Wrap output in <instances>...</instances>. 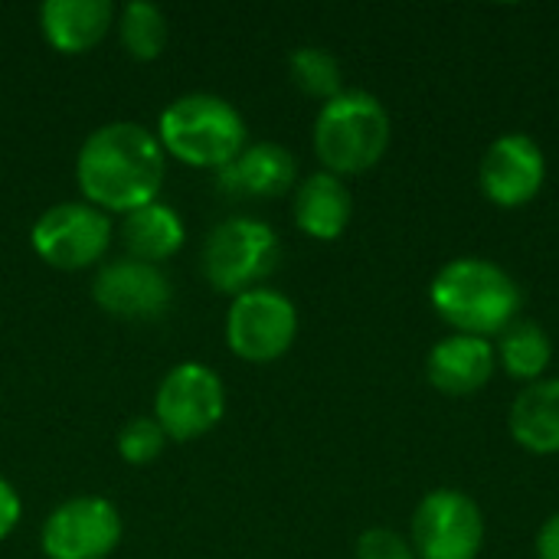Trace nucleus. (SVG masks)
Masks as SVG:
<instances>
[{
  "mask_svg": "<svg viewBox=\"0 0 559 559\" xmlns=\"http://www.w3.org/2000/svg\"><path fill=\"white\" fill-rule=\"evenodd\" d=\"M75 174L92 206L131 213L157 200L164 180V147L144 124L111 121L85 138Z\"/></svg>",
  "mask_w": 559,
  "mask_h": 559,
  "instance_id": "nucleus-1",
  "label": "nucleus"
},
{
  "mask_svg": "<svg viewBox=\"0 0 559 559\" xmlns=\"http://www.w3.org/2000/svg\"><path fill=\"white\" fill-rule=\"evenodd\" d=\"M429 298L442 321L472 337L501 334L521 311L518 282L488 259H455L442 265L432 278Z\"/></svg>",
  "mask_w": 559,
  "mask_h": 559,
  "instance_id": "nucleus-2",
  "label": "nucleus"
},
{
  "mask_svg": "<svg viewBox=\"0 0 559 559\" xmlns=\"http://www.w3.org/2000/svg\"><path fill=\"white\" fill-rule=\"evenodd\" d=\"M157 141L193 167L219 170L246 147V121L226 98L213 92H190L164 108Z\"/></svg>",
  "mask_w": 559,
  "mask_h": 559,
  "instance_id": "nucleus-3",
  "label": "nucleus"
},
{
  "mask_svg": "<svg viewBox=\"0 0 559 559\" xmlns=\"http://www.w3.org/2000/svg\"><path fill=\"white\" fill-rule=\"evenodd\" d=\"M390 144V115L370 92H341L318 111L314 151L328 174H360L373 167Z\"/></svg>",
  "mask_w": 559,
  "mask_h": 559,
  "instance_id": "nucleus-4",
  "label": "nucleus"
},
{
  "mask_svg": "<svg viewBox=\"0 0 559 559\" xmlns=\"http://www.w3.org/2000/svg\"><path fill=\"white\" fill-rule=\"evenodd\" d=\"M282 242L275 229L252 216L223 219L203 242V275L219 292H252L278 269Z\"/></svg>",
  "mask_w": 559,
  "mask_h": 559,
  "instance_id": "nucleus-5",
  "label": "nucleus"
},
{
  "mask_svg": "<svg viewBox=\"0 0 559 559\" xmlns=\"http://www.w3.org/2000/svg\"><path fill=\"white\" fill-rule=\"evenodd\" d=\"M485 544L481 508L455 488L429 491L413 514V550L419 559H478Z\"/></svg>",
  "mask_w": 559,
  "mask_h": 559,
  "instance_id": "nucleus-6",
  "label": "nucleus"
},
{
  "mask_svg": "<svg viewBox=\"0 0 559 559\" xmlns=\"http://www.w3.org/2000/svg\"><path fill=\"white\" fill-rule=\"evenodd\" d=\"M298 334L295 305L272 288H252L236 295L226 314V341L229 347L252 364L278 360Z\"/></svg>",
  "mask_w": 559,
  "mask_h": 559,
  "instance_id": "nucleus-7",
  "label": "nucleus"
},
{
  "mask_svg": "<svg viewBox=\"0 0 559 559\" xmlns=\"http://www.w3.org/2000/svg\"><path fill=\"white\" fill-rule=\"evenodd\" d=\"M118 544L121 514L95 495L62 501L43 524V554L49 559H105Z\"/></svg>",
  "mask_w": 559,
  "mask_h": 559,
  "instance_id": "nucleus-8",
  "label": "nucleus"
},
{
  "mask_svg": "<svg viewBox=\"0 0 559 559\" xmlns=\"http://www.w3.org/2000/svg\"><path fill=\"white\" fill-rule=\"evenodd\" d=\"M226 409L223 380L203 364H177L157 390V423L170 439H197L210 432Z\"/></svg>",
  "mask_w": 559,
  "mask_h": 559,
  "instance_id": "nucleus-9",
  "label": "nucleus"
},
{
  "mask_svg": "<svg viewBox=\"0 0 559 559\" xmlns=\"http://www.w3.org/2000/svg\"><path fill=\"white\" fill-rule=\"evenodd\" d=\"M111 223L92 203H56L33 223V249L56 269H85L108 249Z\"/></svg>",
  "mask_w": 559,
  "mask_h": 559,
  "instance_id": "nucleus-10",
  "label": "nucleus"
},
{
  "mask_svg": "<svg viewBox=\"0 0 559 559\" xmlns=\"http://www.w3.org/2000/svg\"><path fill=\"white\" fill-rule=\"evenodd\" d=\"M92 295L115 318L151 321V318H160L170 308L174 285L151 262L115 259L105 269H98V275L92 282Z\"/></svg>",
  "mask_w": 559,
  "mask_h": 559,
  "instance_id": "nucleus-11",
  "label": "nucleus"
},
{
  "mask_svg": "<svg viewBox=\"0 0 559 559\" xmlns=\"http://www.w3.org/2000/svg\"><path fill=\"white\" fill-rule=\"evenodd\" d=\"M547 177L544 151L527 134L498 138L481 157V190L498 206H524L531 203Z\"/></svg>",
  "mask_w": 559,
  "mask_h": 559,
  "instance_id": "nucleus-12",
  "label": "nucleus"
},
{
  "mask_svg": "<svg viewBox=\"0 0 559 559\" xmlns=\"http://www.w3.org/2000/svg\"><path fill=\"white\" fill-rule=\"evenodd\" d=\"M495 347L485 337L452 334L439 341L426 360V373L439 393L449 396H472L478 393L495 373Z\"/></svg>",
  "mask_w": 559,
  "mask_h": 559,
  "instance_id": "nucleus-13",
  "label": "nucleus"
},
{
  "mask_svg": "<svg viewBox=\"0 0 559 559\" xmlns=\"http://www.w3.org/2000/svg\"><path fill=\"white\" fill-rule=\"evenodd\" d=\"M295 154L275 141H262L219 167V187L233 197H282L295 183Z\"/></svg>",
  "mask_w": 559,
  "mask_h": 559,
  "instance_id": "nucleus-14",
  "label": "nucleus"
},
{
  "mask_svg": "<svg viewBox=\"0 0 559 559\" xmlns=\"http://www.w3.org/2000/svg\"><path fill=\"white\" fill-rule=\"evenodd\" d=\"M354 216V197L337 174H311L295 190V223L314 239H337Z\"/></svg>",
  "mask_w": 559,
  "mask_h": 559,
  "instance_id": "nucleus-15",
  "label": "nucleus"
},
{
  "mask_svg": "<svg viewBox=\"0 0 559 559\" xmlns=\"http://www.w3.org/2000/svg\"><path fill=\"white\" fill-rule=\"evenodd\" d=\"M111 16L115 7L108 0H46L39 7V26L62 52L92 49L108 33Z\"/></svg>",
  "mask_w": 559,
  "mask_h": 559,
  "instance_id": "nucleus-16",
  "label": "nucleus"
},
{
  "mask_svg": "<svg viewBox=\"0 0 559 559\" xmlns=\"http://www.w3.org/2000/svg\"><path fill=\"white\" fill-rule=\"evenodd\" d=\"M511 436L534 455L559 452V380H540L527 386L511 406Z\"/></svg>",
  "mask_w": 559,
  "mask_h": 559,
  "instance_id": "nucleus-17",
  "label": "nucleus"
},
{
  "mask_svg": "<svg viewBox=\"0 0 559 559\" xmlns=\"http://www.w3.org/2000/svg\"><path fill=\"white\" fill-rule=\"evenodd\" d=\"M121 236H124V246L131 252V259H141V262H164L170 259L180 246H183V219L177 216L174 206L160 203V200H151L131 213H124V223H121Z\"/></svg>",
  "mask_w": 559,
  "mask_h": 559,
  "instance_id": "nucleus-18",
  "label": "nucleus"
},
{
  "mask_svg": "<svg viewBox=\"0 0 559 559\" xmlns=\"http://www.w3.org/2000/svg\"><path fill=\"white\" fill-rule=\"evenodd\" d=\"M495 357L514 380H537L554 357L550 337L540 324L534 321H514L511 328L501 331Z\"/></svg>",
  "mask_w": 559,
  "mask_h": 559,
  "instance_id": "nucleus-19",
  "label": "nucleus"
},
{
  "mask_svg": "<svg viewBox=\"0 0 559 559\" xmlns=\"http://www.w3.org/2000/svg\"><path fill=\"white\" fill-rule=\"evenodd\" d=\"M118 33L134 59H154L167 43V16L147 0H131L118 16Z\"/></svg>",
  "mask_w": 559,
  "mask_h": 559,
  "instance_id": "nucleus-20",
  "label": "nucleus"
},
{
  "mask_svg": "<svg viewBox=\"0 0 559 559\" xmlns=\"http://www.w3.org/2000/svg\"><path fill=\"white\" fill-rule=\"evenodd\" d=\"M292 79L301 92L331 102L334 95H341V62L334 59V52L321 49V46H298L288 59Z\"/></svg>",
  "mask_w": 559,
  "mask_h": 559,
  "instance_id": "nucleus-21",
  "label": "nucleus"
},
{
  "mask_svg": "<svg viewBox=\"0 0 559 559\" xmlns=\"http://www.w3.org/2000/svg\"><path fill=\"white\" fill-rule=\"evenodd\" d=\"M164 442H167V432L160 429V423L151 419V416H138L121 429L118 452L131 465H147L164 452Z\"/></svg>",
  "mask_w": 559,
  "mask_h": 559,
  "instance_id": "nucleus-22",
  "label": "nucleus"
},
{
  "mask_svg": "<svg viewBox=\"0 0 559 559\" xmlns=\"http://www.w3.org/2000/svg\"><path fill=\"white\" fill-rule=\"evenodd\" d=\"M357 559H416V550L386 527H373L367 534H360L357 540Z\"/></svg>",
  "mask_w": 559,
  "mask_h": 559,
  "instance_id": "nucleus-23",
  "label": "nucleus"
},
{
  "mask_svg": "<svg viewBox=\"0 0 559 559\" xmlns=\"http://www.w3.org/2000/svg\"><path fill=\"white\" fill-rule=\"evenodd\" d=\"M20 495L13 491V485L10 481H3L0 478V540L20 524Z\"/></svg>",
  "mask_w": 559,
  "mask_h": 559,
  "instance_id": "nucleus-24",
  "label": "nucleus"
},
{
  "mask_svg": "<svg viewBox=\"0 0 559 559\" xmlns=\"http://www.w3.org/2000/svg\"><path fill=\"white\" fill-rule=\"evenodd\" d=\"M537 559H559V514H554L537 534Z\"/></svg>",
  "mask_w": 559,
  "mask_h": 559,
  "instance_id": "nucleus-25",
  "label": "nucleus"
}]
</instances>
